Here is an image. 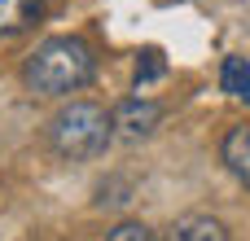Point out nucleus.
Here are the masks:
<instances>
[{"instance_id":"obj_1","label":"nucleus","mask_w":250,"mask_h":241,"mask_svg":"<svg viewBox=\"0 0 250 241\" xmlns=\"http://www.w3.org/2000/svg\"><path fill=\"white\" fill-rule=\"evenodd\" d=\"M97 75V57L83 40L75 35H48L35 44V53L22 61V79L31 92L40 97H66V92H79L88 88Z\"/></svg>"},{"instance_id":"obj_2","label":"nucleus","mask_w":250,"mask_h":241,"mask_svg":"<svg viewBox=\"0 0 250 241\" xmlns=\"http://www.w3.org/2000/svg\"><path fill=\"white\" fill-rule=\"evenodd\" d=\"M48 145L57 158H70V162H88V158H101L114 141V114L101 110L97 101H66L48 127H44Z\"/></svg>"},{"instance_id":"obj_3","label":"nucleus","mask_w":250,"mask_h":241,"mask_svg":"<svg viewBox=\"0 0 250 241\" xmlns=\"http://www.w3.org/2000/svg\"><path fill=\"white\" fill-rule=\"evenodd\" d=\"M158 123H163V105L149 97H127L114 105V136H123V141H145V136H154Z\"/></svg>"},{"instance_id":"obj_4","label":"nucleus","mask_w":250,"mask_h":241,"mask_svg":"<svg viewBox=\"0 0 250 241\" xmlns=\"http://www.w3.org/2000/svg\"><path fill=\"white\" fill-rule=\"evenodd\" d=\"M48 0H0V40L22 35L26 26H35L44 18Z\"/></svg>"},{"instance_id":"obj_5","label":"nucleus","mask_w":250,"mask_h":241,"mask_svg":"<svg viewBox=\"0 0 250 241\" xmlns=\"http://www.w3.org/2000/svg\"><path fill=\"white\" fill-rule=\"evenodd\" d=\"M220 158H224V167L250 189V123L229 127V136L220 141Z\"/></svg>"},{"instance_id":"obj_6","label":"nucleus","mask_w":250,"mask_h":241,"mask_svg":"<svg viewBox=\"0 0 250 241\" xmlns=\"http://www.w3.org/2000/svg\"><path fill=\"white\" fill-rule=\"evenodd\" d=\"M167 241H229V233L211 215H185V220L171 224V237Z\"/></svg>"},{"instance_id":"obj_7","label":"nucleus","mask_w":250,"mask_h":241,"mask_svg":"<svg viewBox=\"0 0 250 241\" xmlns=\"http://www.w3.org/2000/svg\"><path fill=\"white\" fill-rule=\"evenodd\" d=\"M220 88L237 101L250 105V61L246 57H224V70H220Z\"/></svg>"},{"instance_id":"obj_8","label":"nucleus","mask_w":250,"mask_h":241,"mask_svg":"<svg viewBox=\"0 0 250 241\" xmlns=\"http://www.w3.org/2000/svg\"><path fill=\"white\" fill-rule=\"evenodd\" d=\"M163 70H167V61H163V53H158V48H145V53H141V61H136V92H141L145 83H154V79H163Z\"/></svg>"},{"instance_id":"obj_9","label":"nucleus","mask_w":250,"mask_h":241,"mask_svg":"<svg viewBox=\"0 0 250 241\" xmlns=\"http://www.w3.org/2000/svg\"><path fill=\"white\" fill-rule=\"evenodd\" d=\"M105 241H158L145 224H119V228H110V237Z\"/></svg>"}]
</instances>
